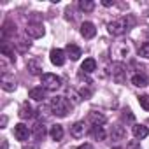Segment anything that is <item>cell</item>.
I'll list each match as a JSON object with an SVG mask.
<instances>
[{"label": "cell", "instance_id": "obj_1", "mask_svg": "<svg viewBox=\"0 0 149 149\" xmlns=\"http://www.w3.org/2000/svg\"><path fill=\"white\" fill-rule=\"evenodd\" d=\"M130 26H132V19L130 18H118V19H114V21H111L107 25V32L111 35H116L118 37V35L126 33L130 30Z\"/></svg>", "mask_w": 149, "mask_h": 149}, {"label": "cell", "instance_id": "obj_2", "mask_svg": "<svg viewBox=\"0 0 149 149\" xmlns=\"http://www.w3.org/2000/svg\"><path fill=\"white\" fill-rule=\"evenodd\" d=\"M51 112L58 118H65L68 114V100L65 97H54L51 100V105H49Z\"/></svg>", "mask_w": 149, "mask_h": 149}, {"label": "cell", "instance_id": "obj_3", "mask_svg": "<svg viewBox=\"0 0 149 149\" xmlns=\"http://www.w3.org/2000/svg\"><path fill=\"white\" fill-rule=\"evenodd\" d=\"M40 84L46 91H56L61 88V77H58L56 74H44L40 77Z\"/></svg>", "mask_w": 149, "mask_h": 149}, {"label": "cell", "instance_id": "obj_4", "mask_svg": "<svg viewBox=\"0 0 149 149\" xmlns=\"http://www.w3.org/2000/svg\"><path fill=\"white\" fill-rule=\"evenodd\" d=\"M111 76H112V79L118 84H123L126 81V65L121 63V61L112 63V67H111Z\"/></svg>", "mask_w": 149, "mask_h": 149}, {"label": "cell", "instance_id": "obj_5", "mask_svg": "<svg viewBox=\"0 0 149 149\" xmlns=\"http://www.w3.org/2000/svg\"><path fill=\"white\" fill-rule=\"evenodd\" d=\"M26 35L32 39H40L44 35V25L42 23H28L26 25Z\"/></svg>", "mask_w": 149, "mask_h": 149}, {"label": "cell", "instance_id": "obj_6", "mask_svg": "<svg viewBox=\"0 0 149 149\" xmlns=\"http://www.w3.org/2000/svg\"><path fill=\"white\" fill-rule=\"evenodd\" d=\"M49 58H51V63L53 65H56V67H61V65H65V61H67V53L63 51V49H51V53H49Z\"/></svg>", "mask_w": 149, "mask_h": 149}, {"label": "cell", "instance_id": "obj_7", "mask_svg": "<svg viewBox=\"0 0 149 149\" xmlns=\"http://www.w3.org/2000/svg\"><path fill=\"white\" fill-rule=\"evenodd\" d=\"M30 135H32V132L28 130V126H26V125L18 123V125L14 126V137H16L19 142H26V140L30 139Z\"/></svg>", "mask_w": 149, "mask_h": 149}, {"label": "cell", "instance_id": "obj_8", "mask_svg": "<svg viewBox=\"0 0 149 149\" xmlns=\"http://www.w3.org/2000/svg\"><path fill=\"white\" fill-rule=\"evenodd\" d=\"M70 135L74 139H81L86 135V123L84 121H76L72 126H70Z\"/></svg>", "mask_w": 149, "mask_h": 149}, {"label": "cell", "instance_id": "obj_9", "mask_svg": "<svg viewBox=\"0 0 149 149\" xmlns=\"http://www.w3.org/2000/svg\"><path fill=\"white\" fill-rule=\"evenodd\" d=\"M26 67H28L32 76H44V74H42V61L39 58H30L26 61Z\"/></svg>", "mask_w": 149, "mask_h": 149}, {"label": "cell", "instance_id": "obj_10", "mask_svg": "<svg viewBox=\"0 0 149 149\" xmlns=\"http://www.w3.org/2000/svg\"><path fill=\"white\" fill-rule=\"evenodd\" d=\"M0 84H2L4 91H14L16 90V79H14V76H11V74H2Z\"/></svg>", "mask_w": 149, "mask_h": 149}, {"label": "cell", "instance_id": "obj_11", "mask_svg": "<svg viewBox=\"0 0 149 149\" xmlns=\"http://www.w3.org/2000/svg\"><path fill=\"white\" fill-rule=\"evenodd\" d=\"M81 35H83L84 39H93V37L97 35L95 25H93L91 21H84V23L81 25Z\"/></svg>", "mask_w": 149, "mask_h": 149}, {"label": "cell", "instance_id": "obj_12", "mask_svg": "<svg viewBox=\"0 0 149 149\" xmlns=\"http://www.w3.org/2000/svg\"><path fill=\"white\" fill-rule=\"evenodd\" d=\"M125 137H126V128L123 125H114L111 130V139L119 142V140H125Z\"/></svg>", "mask_w": 149, "mask_h": 149}, {"label": "cell", "instance_id": "obj_13", "mask_svg": "<svg viewBox=\"0 0 149 149\" xmlns=\"http://www.w3.org/2000/svg\"><path fill=\"white\" fill-rule=\"evenodd\" d=\"M65 53H67V56H68L72 61L79 60V58H81V54H83L81 47H79V46H76V44H68V46L65 47Z\"/></svg>", "mask_w": 149, "mask_h": 149}, {"label": "cell", "instance_id": "obj_14", "mask_svg": "<svg viewBox=\"0 0 149 149\" xmlns=\"http://www.w3.org/2000/svg\"><path fill=\"white\" fill-rule=\"evenodd\" d=\"M88 121L93 125V126H104L105 125V116L102 112H97V111H91L90 116H88Z\"/></svg>", "mask_w": 149, "mask_h": 149}, {"label": "cell", "instance_id": "obj_15", "mask_svg": "<svg viewBox=\"0 0 149 149\" xmlns=\"http://www.w3.org/2000/svg\"><path fill=\"white\" fill-rule=\"evenodd\" d=\"M132 84L133 86H137V88H146L147 84H149V79H147V76L146 74H133L132 76Z\"/></svg>", "mask_w": 149, "mask_h": 149}, {"label": "cell", "instance_id": "obj_16", "mask_svg": "<svg viewBox=\"0 0 149 149\" xmlns=\"http://www.w3.org/2000/svg\"><path fill=\"white\" fill-rule=\"evenodd\" d=\"M132 132H133V137L139 139V140H142V139H146V137L149 135V128L144 126V125H133Z\"/></svg>", "mask_w": 149, "mask_h": 149}, {"label": "cell", "instance_id": "obj_17", "mask_svg": "<svg viewBox=\"0 0 149 149\" xmlns=\"http://www.w3.org/2000/svg\"><path fill=\"white\" fill-rule=\"evenodd\" d=\"M97 70V61L93 60V58H86L84 61H83V65H81V72L83 74H91V72H95Z\"/></svg>", "mask_w": 149, "mask_h": 149}, {"label": "cell", "instance_id": "obj_18", "mask_svg": "<svg viewBox=\"0 0 149 149\" xmlns=\"http://www.w3.org/2000/svg\"><path fill=\"white\" fill-rule=\"evenodd\" d=\"M28 97H30L32 100L40 102V100H44V98H46V90H44L42 86H39V88H32V90H30V93H28Z\"/></svg>", "mask_w": 149, "mask_h": 149}, {"label": "cell", "instance_id": "obj_19", "mask_svg": "<svg viewBox=\"0 0 149 149\" xmlns=\"http://www.w3.org/2000/svg\"><path fill=\"white\" fill-rule=\"evenodd\" d=\"M63 133H65V132H63V126H61V125H53L51 130H49V137H51L53 140H56V142L63 139Z\"/></svg>", "mask_w": 149, "mask_h": 149}, {"label": "cell", "instance_id": "obj_20", "mask_svg": "<svg viewBox=\"0 0 149 149\" xmlns=\"http://www.w3.org/2000/svg\"><path fill=\"white\" fill-rule=\"evenodd\" d=\"M19 118L21 119H30V118H33V109L28 105V104H23L21 107H19Z\"/></svg>", "mask_w": 149, "mask_h": 149}, {"label": "cell", "instance_id": "obj_21", "mask_svg": "<svg viewBox=\"0 0 149 149\" xmlns=\"http://www.w3.org/2000/svg\"><path fill=\"white\" fill-rule=\"evenodd\" d=\"M79 9L83 13H91L95 9V2H91V0H79Z\"/></svg>", "mask_w": 149, "mask_h": 149}, {"label": "cell", "instance_id": "obj_22", "mask_svg": "<svg viewBox=\"0 0 149 149\" xmlns=\"http://www.w3.org/2000/svg\"><path fill=\"white\" fill-rule=\"evenodd\" d=\"M33 135H35V139H44V135H46V126L42 125V123H35L33 125Z\"/></svg>", "mask_w": 149, "mask_h": 149}, {"label": "cell", "instance_id": "obj_23", "mask_svg": "<svg viewBox=\"0 0 149 149\" xmlns=\"http://www.w3.org/2000/svg\"><path fill=\"white\" fill-rule=\"evenodd\" d=\"M93 137H95L97 140H105L107 133H105L104 126H93Z\"/></svg>", "mask_w": 149, "mask_h": 149}, {"label": "cell", "instance_id": "obj_24", "mask_svg": "<svg viewBox=\"0 0 149 149\" xmlns=\"http://www.w3.org/2000/svg\"><path fill=\"white\" fill-rule=\"evenodd\" d=\"M139 56H142V58H149V42H147V40L139 47Z\"/></svg>", "mask_w": 149, "mask_h": 149}, {"label": "cell", "instance_id": "obj_25", "mask_svg": "<svg viewBox=\"0 0 149 149\" xmlns=\"http://www.w3.org/2000/svg\"><path fill=\"white\" fill-rule=\"evenodd\" d=\"M139 104H140L142 109L149 111V95H140V97H139Z\"/></svg>", "mask_w": 149, "mask_h": 149}, {"label": "cell", "instance_id": "obj_26", "mask_svg": "<svg viewBox=\"0 0 149 149\" xmlns=\"http://www.w3.org/2000/svg\"><path fill=\"white\" fill-rule=\"evenodd\" d=\"M68 97L72 98V104H74V105H77V104L81 102V98H83L81 95H77L76 91H74V90H68Z\"/></svg>", "mask_w": 149, "mask_h": 149}, {"label": "cell", "instance_id": "obj_27", "mask_svg": "<svg viewBox=\"0 0 149 149\" xmlns=\"http://www.w3.org/2000/svg\"><path fill=\"white\" fill-rule=\"evenodd\" d=\"M16 46L19 47V51H26V49H30V42H26V40H23V39H19V40L16 42Z\"/></svg>", "mask_w": 149, "mask_h": 149}, {"label": "cell", "instance_id": "obj_28", "mask_svg": "<svg viewBox=\"0 0 149 149\" xmlns=\"http://www.w3.org/2000/svg\"><path fill=\"white\" fill-rule=\"evenodd\" d=\"M123 118H125V119H128V121H133V119H135V118H133V114H132L130 111H125V114H123Z\"/></svg>", "mask_w": 149, "mask_h": 149}, {"label": "cell", "instance_id": "obj_29", "mask_svg": "<svg viewBox=\"0 0 149 149\" xmlns=\"http://www.w3.org/2000/svg\"><path fill=\"white\" fill-rule=\"evenodd\" d=\"M126 149H140V146H139V144L133 140V142H130V144L126 146Z\"/></svg>", "mask_w": 149, "mask_h": 149}, {"label": "cell", "instance_id": "obj_30", "mask_svg": "<svg viewBox=\"0 0 149 149\" xmlns=\"http://www.w3.org/2000/svg\"><path fill=\"white\" fill-rule=\"evenodd\" d=\"M102 6L111 7V6H114V0H102Z\"/></svg>", "mask_w": 149, "mask_h": 149}, {"label": "cell", "instance_id": "obj_31", "mask_svg": "<svg viewBox=\"0 0 149 149\" xmlns=\"http://www.w3.org/2000/svg\"><path fill=\"white\" fill-rule=\"evenodd\" d=\"M77 149H93V146H91V144H81Z\"/></svg>", "mask_w": 149, "mask_h": 149}, {"label": "cell", "instance_id": "obj_32", "mask_svg": "<svg viewBox=\"0 0 149 149\" xmlns=\"http://www.w3.org/2000/svg\"><path fill=\"white\" fill-rule=\"evenodd\" d=\"M6 125H7V118L2 116V128H6Z\"/></svg>", "mask_w": 149, "mask_h": 149}, {"label": "cell", "instance_id": "obj_33", "mask_svg": "<svg viewBox=\"0 0 149 149\" xmlns=\"http://www.w3.org/2000/svg\"><path fill=\"white\" fill-rule=\"evenodd\" d=\"M147 37H149V30H147ZM147 42H149V40H147Z\"/></svg>", "mask_w": 149, "mask_h": 149}, {"label": "cell", "instance_id": "obj_34", "mask_svg": "<svg viewBox=\"0 0 149 149\" xmlns=\"http://www.w3.org/2000/svg\"><path fill=\"white\" fill-rule=\"evenodd\" d=\"M114 149H123V147H114Z\"/></svg>", "mask_w": 149, "mask_h": 149}]
</instances>
